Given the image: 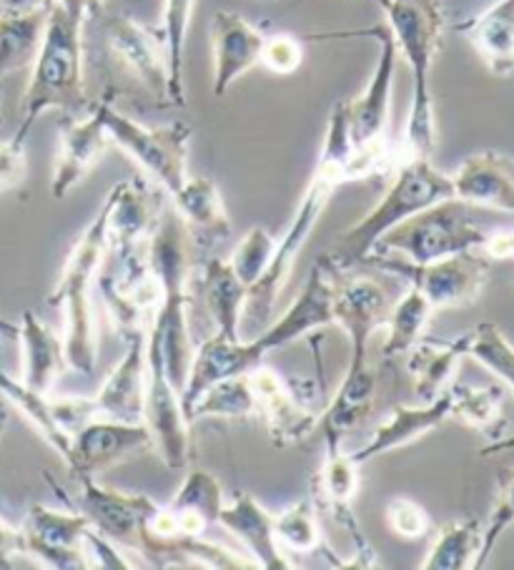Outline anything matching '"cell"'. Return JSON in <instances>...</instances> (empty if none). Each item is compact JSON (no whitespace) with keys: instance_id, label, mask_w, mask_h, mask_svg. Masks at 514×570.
<instances>
[{"instance_id":"obj_1","label":"cell","mask_w":514,"mask_h":570,"mask_svg":"<svg viewBox=\"0 0 514 570\" xmlns=\"http://www.w3.org/2000/svg\"><path fill=\"white\" fill-rule=\"evenodd\" d=\"M389 292L372 277H336L334 267V324L349 334V365L329 405L322 410L324 440H342L369 415L377 400L379 375L369 362L374 332L387 324Z\"/></svg>"},{"instance_id":"obj_2","label":"cell","mask_w":514,"mask_h":570,"mask_svg":"<svg viewBox=\"0 0 514 570\" xmlns=\"http://www.w3.org/2000/svg\"><path fill=\"white\" fill-rule=\"evenodd\" d=\"M352 151L354 149L349 139V101L344 98V101L334 104L332 108L319 161H316L312 181L306 186L289 229H286L284 237L276 242V252L269 269H266L264 277L251 284L249 292H246L244 312H249V317L266 324L271 322L276 302H279L286 282L291 277L294 264L312 237L314 226L319 224L324 209L329 206L332 194L339 189V186L352 181Z\"/></svg>"},{"instance_id":"obj_3","label":"cell","mask_w":514,"mask_h":570,"mask_svg":"<svg viewBox=\"0 0 514 570\" xmlns=\"http://www.w3.org/2000/svg\"><path fill=\"white\" fill-rule=\"evenodd\" d=\"M397 51L409 63L414 91L407 129L399 144V161L432 159L437 146V108L432 96V66L437 58L444 11L439 0H389L384 8Z\"/></svg>"},{"instance_id":"obj_4","label":"cell","mask_w":514,"mask_h":570,"mask_svg":"<svg viewBox=\"0 0 514 570\" xmlns=\"http://www.w3.org/2000/svg\"><path fill=\"white\" fill-rule=\"evenodd\" d=\"M88 11L78 6L53 3L46 18L41 48L21 104L18 134L28 136L46 111L58 108L76 114L88 106L83 81V26Z\"/></svg>"},{"instance_id":"obj_5","label":"cell","mask_w":514,"mask_h":570,"mask_svg":"<svg viewBox=\"0 0 514 570\" xmlns=\"http://www.w3.org/2000/svg\"><path fill=\"white\" fill-rule=\"evenodd\" d=\"M148 264L158 284V304L148 334H154L161 345L168 377L176 387H184L189 372L194 347L189 337V234L176 212H164L158 222L151 247H148Z\"/></svg>"},{"instance_id":"obj_6","label":"cell","mask_w":514,"mask_h":570,"mask_svg":"<svg viewBox=\"0 0 514 570\" xmlns=\"http://www.w3.org/2000/svg\"><path fill=\"white\" fill-rule=\"evenodd\" d=\"M452 176L442 174L432 159L399 161V171L389 184V189L384 191L379 204L364 214L357 224L344 229L326 257L336 269L364 264L389 229L432 204L452 199Z\"/></svg>"},{"instance_id":"obj_7","label":"cell","mask_w":514,"mask_h":570,"mask_svg":"<svg viewBox=\"0 0 514 570\" xmlns=\"http://www.w3.org/2000/svg\"><path fill=\"white\" fill-rule=\"evenodd\" d=\"M108 252V206L103 202L101 212L86 226L81 237L68 254L56 289L48 297L51 307L63 309V345L68 367L78 375L91 377L96 372L98 337H96V314L91 302V287L96 274L101 269Z\"/></svg>"},{"instance_id":"obj_8","label":"cell","mask_w":514,"mask_h":570,"mask_svg":"<svg viewBox=\"0 0 514 570\" xmlns=\"http://www.w3.org/2000/svg\"><path fill=\"white\" fill-rule=\"evenodd\" d=\"M379 38V58L374 66L369 83L357 98L349 101V139H352V181L369 179L389 161L387 129L392 119V91L397 76L399 51L389 28H372L364 31Z\"/></svg>"},{"instance_id":"obj_9","label":"cell","mask_w":514,"mask_h":570,"mask_svg":"<svg viewBox=\"0 0 514 570\" xmlns=\"http://www.w3.org/2000/svg\"><path fill=\"white\" fill-rule=\"evenodd\" d=\"M113 88H106L98 98L106 131L111 144L126 151L161 189L174 196L189 179V146H191V126L184 121H171L158 129H148L113 106Z\"/></svg>"},{"instance_id":"obj_10","label":"cell","mask_w":514,"mask_h":570,"mask_svg":"<svg viewBox=\"0 0 514 570\" xmlns=\"http://www.w3.org/2000/svg\"><path fill=\"white\" fill-rule=\"evenodd\" d=\"M484 239L487 234L474 222L472 206L452 196L394 226L377 242L372 254H394V257L424 264L457 252L480 249Z\"/></svg>"},{"instance_id":"obj_11","label":"cell","mask_w":514,"mask_h":570,"mask_svg":"<svg viewBox=\"0 0 514 570\" xmlns=\"http://www.w3.org/2000/svg\"><path fill=\"white\" fill-rule=\"evenodd\" d=\"M364 264L402 277L409 287L419 289L427 297L434 312L469 307L480 299V294L490 282V257L477 254V249L457 252L424 264H414L394 257V254H369V259Z\"/></svg>"},{"instance_id":"obj_12","label":"cell","mask_w":514,"mask_h":570,"mask_svg":"<svg viewBox=\"0 0 514 570\" xmlns=\"http://www.w3.org/2000/svg\"><path fill=\"white\" fill-rule=\"evenodd\" d=\"M144 425L151 432L154 450L161 455L166 468L184 470L191 465V422L181 405V390L168 377L164 352L154 334H146Z\"/></svg>"},{"instance_id":"obj_13","label":"cell","mask_w":514,"mask_h":570,"mask_svg":"<svg viewBox=\"0 0 514 570\" xmlns=\"http://www.w3.org/2000/svg\"><path fill=\"white\" fill-rule=\"evenodd\" d=\"M108 249L113 247L121 269H146L148 247L161 222V196L144 179H123L106 196Z\"/></svg>"},{"instance_id":"obj_14","label":"cell","mask_w":514,"mask_h":570,"mask_svg":"<svg viewBox=\"0 0 514 570\" xmlns=\"http://www.w3.org/2000/svg\"><path fill=\"white\" fill-rule=\"evenodd\" d=\"M249 380L256 395V417L264 422L274 448L302 445L319 432L322 412L309 407L306 382H291L264 362L249 372Z\"/></svg>"},{"instance_id":"obj_15","label":"cell","mask_w":514,"mask_h":570,"mask_svg":"<svg viewBox=\"0 0 514 570\" xmlns=\"http://www.w3.org/2000/svg\"><path fill=\"white\" fill-rule=\"evenodd\" d=\"M103 41L108 56L154 98L156 104H171V78H168V53L164 31L156 33L128 16L103 18Z\"/></svg>"},{"instance_id":"obj_16","label":"cell","mask_w":514,"mask_h":570,"mask_svg":"<svg viewBox=\"0 0 514 570\" xmlns=\"http://www.w3.org/2000/svg\"><path fill=\"white\" fill-rule=\"evenodd\" d=\"M91 528L86 515L66 513L36 503L23 518L21 540L23 558H31L36 566L51 570H83L91 568L86 556V530Z\"/></svg>"},{"instance_id":"obj_17","label":"cell","mask_w":514,"mask_h":570,"mask_svg":"<svg viewBox=\"0 0 514 570\" xmlns=\"http://www.w3.org/2000/svg\"><path fill=\"white\" fill-rule=\"evenodd\" d=\"M148 450H154V438L144 422L96 417L73 435L66 465L73 478H98Z\"/></svg>"},{"instance_id":"obj_18","label":"cell","mask_w":514,"mask_h":570,"mask_svg":"<svg viewBox=\"0 0 514 570\" xmlns=\"http://www.w3.org/2000/svg\"><path fill=\"white\" fill-rule=\"evenodd\" d=\"M326 455L319 470V483H316V493H319L322 505L329 510L334 523L344 528L354 540L357 556L349 568H379V553L372 548V543L364 538L359 520L354 515V498L359 493V463L352 455L342 450V440H324Z\"/></svg>"},{"instance_id":"obj_19","label":"cell","mask_w":514,"mask_h":570,"mask_svg":"<svg viewBox=\"0 0 514 570\" xmlns=\"http://www.w3.org/2000/svg\"><path fill=\"white\" fill-rule=\"evenodd\" d=\"M78 480H81V493L73 500L78 513L86 515L91 528L108 540H113L118 548L138 553L141 530L158 508L154 500L144 493H123V490L103 488L96 483V478Z\"/></svg>"},{"instance_id":"obj_20","label":"cell","mask_w":514,"mask_h":570,"mask_svg":"<svg viewBox=\"0 0 514 570\" xmlns=\"http://www.w3.org/2000/svg\"><path fill=\"white\" fill-rule=\"evenodd\" d=\"M329 324H334V264L324 254L312 267L299 297L289 304V309L279 320L269 322V327L256 340L266 352H271L291 345L306 334L329 327Z\"/></svg>"},{"instance_id":"obj_21","label":"cell","mask_w":514,"mask_h":570,"mask_svg":"<svg viewBox=\"0 0 514 570\" xmlns=\"http://www.w3.org/2000/svg\"><path fill=\"white\" fill-rule=\"evenodd\" d=\"M269 355L261 347L259 340H241L229 337V334L216 332L214 337L201 342L199 350L194 352L189 372H186V382L181 387V405L184 412H189L196 400H199L206 390L214 387L216 382L249 375Z\"/></svg>"},{"instance_id":"obj_22","label":"cell","mask_w":514,"mask_h":570,"mask_svg":"<svg viewBox=\"0 0 514 570\" xmlns=\"http://www.w3.org/2000/svg\"><path fill=\"white\" fill-rule=\"evenodd\" d=\"M58 139H61V146H58L51 196L66 199L93 171V166L103 159L108 146H111V136L106 131L98 104H93L91 114L81 121L73 119L71 114H63L61 124H58Z\"/></svg>"},{"instance_id":"obj_23","label":"cell","mask_w":514,"mask_h":570,"mask_svg":"<svg viewBox=\"0 0 514 570\" xmlns=\"http://www.w3.org/2000/svg\"><path fill=\"white\" fill-rule=\"evenodd\" d=\"M266 36L246 18L231 11H219L211 18L214 46V96H226L244 73L261 63Z\"/></svg>"},{"instance_id":"obj_24","label":"cell","mask_w":514,"mask_h":570,"mask_svg":"<svg viewBox=\"0 0 514 570\" xmlns=\"http://www.w3.org/2000/svg\"><path fill=\"white\" fill-rule=\"evenodd\" d=\"M171 199L186 234L201 249L219 247L231 239L229 212H226L219 186L209 176H189Z\"/></svg>"},{"instance_id":"obj_25","label":"cell","mask_w":514,"mask_h":570,"mask_svg":"<svg viewBox=\"0 0 514 570\" xmlns=\"http://www.w3.org/2000/svg\"><path fill=\"white\" fill-rule=\"evenodd\" d=\"M454 196L469 206L514 214V159L500 151H480L452 174Z\"/></svg>"},{"instance_id":"obj_26","label":"cell","mask_w":514,"mask_h":570,"mask_svg":"<svg viewBox=\"0 0 514 570\" xmlns=\"http://www.w3.org/2000/svg\"><path fill=\"white\" fill-rule=\"evenodd\" d=\"M219 525L229 530L249 550V558L256 568L264 570H286L294 563L284 558L279 540H276L274 515L266 510L254 495L239 490L231 498V503H224Z\"/></svg>"},{"instance_id":"obj_27","label":"cell","mask_w":514,"mask_h":570,"mask_svg":"<svg viewBox=\"0 0 514 570\" xmlns=\"http://www.w3.org/2000/svg\"><path fill=\"white\" fill-rule=\"evenodd\" d=\"M126 357L118 362L101 390L96 392L93 405L98 417L144 422L146 407V337L126 342Z\"/></svg>"},{"instance_id":"obj_28","label":"cell","mask_w":514,"mask_h":570,"mask_svg":"<svg viewBox=\"0 0 514 570\" xmlns=\"http://www.w3.org/2000/svg\"><path fill=\"white\" fill-rule=\"evenodd\" d=\"M449 420V390H444L439 397L432 402H422L419 407H407L399 405L392 410V415L382 422V425L374 430V435L364 448L352 452V458L357 460L359 465L367 463L372 458H379L384 452H392L397 448L409 445V442L429 435L432 430Z\"/></svg>"},{"instance_id":"obj_29","label":"cell","mask_w":514,"mask_h":570,"mask_svg":"<svg viewBox=\"0 0 514 570\" xmlns=\"http://www.w3.org/2000/svg\"><path fill=\"white\" fill-rule=\"evenodd\" d=\"M18 342H21V380L26 387L36 392H53L56 382L68 367L63 334H56L33 312H23L18 324Z\"/></svg>"},{"instance_id":"obj_30","label":"cell","mask_w":514,"mask_h":570,"mask_svg":"<svg viewBox=\"0 0 514 570\" xmlns=\"http://www.w3.org/2000/svg\"><path fill=\"white\" fill-rule=\"evenodd\" d=\"M469 332L452 340L424 337L407 352V370L414 377V392L422 402H432L449 387L459 360L467 357Z\"/></svg>"},{"instance_id":"obj_31","label":"cell","mask_w":514,"mask_h":570,"mask_svg":"<svg viewBox=\"0 0 514 570\" xmlns=\"http://www.w3.org/2000/svg\"><path fill=\"white\" fill-rule=\"evenodd\" d=\"M459 31L494 76L514 73V0H497L477 18L462 23Z\"/></svg>"},{"instance_id":"obj_32","label":"cell","mask_w":514,"mask_h":570,"mask_svg":"<svg viewBox=\"0 0 514 570\" xmlns=\"http://www.w3.org/2000/svg\"><path fill=\"white\" fill-rule=\"evenodd\" d=\"M246 292L249 287L236 277L229 259L211 257L204 264L201 274V294L216 324V332L229 334V337H241V314L246 307Z\"/></svg>"},{"instance_id":"obj_33","label":"cell","mask_w":514,"mask_h":570,"mask_svg":"<svg viewBox=\"0 0 514 570\" xmlns=\"http://www.w3.org/2000/svg\"><path fill=\"white\" fill-rule=\"evenodd\" d=\"M449 420L480 430L492 440L504 435V392L497 385L474 387L462 382H449Z\"/></svg>"},{"instance_id":"obj_34","label":"cell","mask_w":514,"mask_h":570,"mask_svg":"<svg viewBox=\"0 0 514 570\" xmlns=\"http://www.w3.org/2000/svg\"><path fill=\"white\" fill-rule=\"evenodd\" d=\"M0 395L11 402V405H16V410L31 422V425L38 430V435H41L48 445L58 452V458L66 463L73 438L58 428L56 415H53L51 392H36L31 387H26L21 380L6 375V372L0 370Z\"/></svg>"},{"instance_id":"obj_35","label":"cell","mask_w":514,"mask_h":570,"mask_svg":"<svg viewBox=\"0 0 514 570\" xmlns=\"http://www.w3.org/2000/svg\"><path fill=\"white\" fill-rule=\"evenodd\" d=\"M484 525L480 520H452L442 525L427 558L422 560V570H467L477 568L482 553Z\"/></svg>"},{"instance_id":"obj_36","label":"cell","mask_w":514,"mask_h":570,"mask_svg":"<svg viewBox=\"0 0 514 570\" xmlns=\"http://www.w3.org/2000/svg\"><path fill=\"white\" fill-rule=\"evenodd\" d=\"M48 11L0 18V81L8 73L21 71L36 61L43 41Z\"/></svg>"},{"instance_id":"obj_37","label":"cell","mask_w":514,"mask_h":570,"mask_svg":"<svg viewBox=\"0 0 514 570\" xmlns=\"http://www.w3.org/2000/svg\"><path fill=\"white\" fill-rule=\"evenodd\" d=\"M434 307L419 289L409 287L404 292L399 302H392L389 317H387V342H384V357H399L417 345L424 337L429 322H432Z\"/></svg>"},{"instance_id":"obj_38","label":"cell","mask_w":514,"mask_h":570,"mask_svg":"<svg viewBox=\"0 0 514 570\" xmlns=\"http://www.w3.org/2000/svg\"><path fill=\"white\" fill-rule=\"evenodd\" d=\"M189 422L204 417H221V420H254L256 417V395L249 375L229 377L216 382L204 395L194 402L191 410L186 412Z\"/></svg>"},{"instance_id":"obj_39","label":"cell","mask_w":514,"mask_h":570,"mask_svg":"<svg viewBox=\"0 0 514 570\" xmlns=\"http://www.w3.org/2000/svg\"><path fill=\"white\" fill-rule=\"evenodd\" d=\"M274 530H276V540H279V546L289 548L291 553H299V556L326 553L329 558H334L322 538L319 518H316V503L312 495L302 498L299 503H294L286 510H281L279 515H274Z\"/></svg>"},{"instance_id":"obj_40","label":"cell","mask_w":514,"mask_h":570,"mask_svg":"<svg viewBox=\"0 0 514 570\" xmlns=\"http://www.w3.org/2000/svg\"><path fill=\"white\" fill-rule=\"evenodd\" d=\"M194 0H164V38L168 53V78H171V104L186 106L184 56L186 36H189Z\"/></svg>"},{"instance_id":"obj_41","label":"cell","mask_w":514,"mask_h":570,"mask_svg":"<svg viewBox=\"0 0 514 570\" xmlns=\"http://www.w3.org/2000/svg\"><path fill=\"white\" fill-rule=\"evenodd\" d=\"M467 355L487 367L494 377L502 380L514 392V345L504 332L492 322H482L469 330Z\"/></svg>"},{"instance_id":"obj_42","label":"cell","mask_w":514,"mask_h":570,"mask_svg":"<svg viewBox=\"0 0 514 570\" xmlns=\"http://www.w3.org/2000/svg\"><path fill=\"white\" fill-rule=\"evenodd\" d=\"M274 252L276 239L271 237V232L264 229V226H254V229L244 234V239L239 242V247H236L229 264L234 267L236 277H239L246 287H251V284L259 282L264 277V272L269 269Z\"/></svg>"},{"instance_id":"obj_43","label":"cell","mask_w":514,"mask_h":570,"mask_svg":"<svg viewBox=\"0 0 514 570\" xmlns=\"http://www.w3.org/2000/svg\"><path fill=\"white\" fill-rule=\"evenodd\" d=\"M514 525V465L502 470L497 478V495H494V505L484 523V540H482V553L477 560V568L487 566L494 548L502 540V535Z\"/></svg>"},{"instance_id":"obj_44","label":"cell","mask_w":514,"mask_h":570,"mask_svg":"<svg viewBox=\"0 0 514 570\" xmlns=\"http://www.w3.org/2000/svg\"><path fill=\"white\" fill-rule=\"evenodd\" d=\"M387 523L392 528V533L399 535L402 540H417L432 530L429 513L412 498L392 500L387 505Z\"/></svg>"},{"instance_id":"obj_45","label":"cell","mask_w":514,"mask_h":570,"mask_svg":"<svg viewBox=\"0 0 514 570\" xmlns=\"http://www.w3.org/2000/svg\"><path fill=\"white\" fill-rule=\"evenodd\" d=\"M304 61V48L296 36L289 33H276L266 38L261 48V63L266 71L276 76H291L302 68Z\"/></svg>"},{"instance_id":"obj_46","label":"cell","mask_w":514,"mask_h":570,"mask_svg":"<svg viewBox=\"0 0 514 570\" xmlns=\"http://www.w3.org/2000/svg\"><path fill=\"white\" fill-rule=\"evenodd\" d=\"M28 136L18 134L13 139L0 144V194L21 186L28 174V154H26Z\"/></svg>"},{"instance_id":"obj_47","label":"cell","mask_w":514,"mask_h":570,"mask_svg":"<svg viewBox=\"0 0 514 570\" xmlns=\"http://www.w3.org/2000/svg\"><path fill=\"white\" fill-rule=\"evenodd\" d=\"M86 556H88V563H91V568H111V570L136 568L134 563H128L126 556L118 550L113 540H108L106 535H101L93 528L86 530Z\"/></svg>"},{"instance_id":"obj_48","label":"cell","mask_w":514,"mask_h":570,"mask_svg":"<svg viewBox=\"0 0 514 570\" xmlns=\"http://www.w3.org/2000/svg\"><path fill=\"white\" fill-rule=\"evenodd\" d=\"M18 558H23L21 530L0 520V570L13 568Z\"/></svg>"},{"instance_id":"obj_49","label":"cell","mask_w":514,"mask_h":570,"mask_svg":"<svg viewBox=\"0 0 514 570\" xmlns=\"http://www.w3.org/2000/svg\"><path fill=\"white\" fill-rule=\"evenodd\" d=\"M480 249H484L490 259H514V229L492 234Z\"/></svg>"},{"instance_id":"obj_50","label":"cell","mask_w":514,"mask_h":570,"mask_svg":"<svg viewBox=\"0 0 514 570\" xmlns=\"http://www.w3.org/2000/svg\"><path fill=\"white\" fill-rule=\"evenodd\" d=\"M56 0H0V18L3 16H28L48 11Z\"/></svg>"},{"instance_id":"obj_51","label":"cell","mask_w":514,"mask_h":570,"mask_svg":"<svg viewBox=\"0 0 514 570\" xmlns=\"http://www.w3.org/2000/svg\"><path fill=\"white\" fill-rule=\"evenodd\" d=\"M514 450V435H502L497 440H492L490 445H484L480 452L482 455H500V452H510Z\"/></svg>"},{"instance_id":"obj_52","label":"cell","mask_w":514,"mask_h":570,"mask_svg":"<svg viewBox=\"0 0 514 570\" xmlns=\"http://www.w3.org/2000/svg\"><path fill=\"white\" fill-rule=\"evenodd\" d=\"M56 3H66V6H78L88 11V16H98L103 8V0H56Z\"/></svg>"},{"instance_id":"obj_53","label":"cell","mask_w":514,"mask_h":570,"mask_svg":"<svg viewBox=\"0 0 514 570\" xmlns=\"http://www.w3.org/2000/svg\"><path fill=\"white\" fill-rule=\"evenodd\" d=\"M0 334H3V337H18V324L0 317Z\"/></svg>"},{"instance_id":"obj_54","label":"cell","mask_w":514,"mask_h":570,"mask_svg":"<svg viewBox=\"0 0 514 570\" xmlns=\"http://www.w3.org/2000/svg\"><path fill=\"white\" fill-rule=\"evenodd\" d=\"M8 428V410L0 405V438H3V432Z\"/></svg>"},{"instance_id":"obj_55","label":"cell","mask_w":514,"mask_h":570,"mask_svg":"<svg viewBox=\"0 0 514 570\" xmlns=\"http://www.w3.org/2000/svg\"><path fill=\"white\" fill-rule=\"evenodd\" d=\"M369 3H377V6L382 8V11H384V8H387V6H389V0H369Z\"/></svg>"},{"instance_id":"obj_56","label":"cell","mask_w":514,"mask_h":570,"mask_svg":"<svg viewBox=\"0 0 514 570\" xmlns=\"http://www.w3.org/2000/svg\"><path fill=\"white\" fill-rule=\"evenodd\" d=\"M0 106H3V81H0ZM0 124H3V116H0Z\"/></svg>"},{"instance_id":"obj_57","label":"cell","mask_w":514,"mask_h":570,"mask_svg":"<svg viewBox=\"0 0 514 570\" xmlns=\"http://www.w3.org/2000/svg\"><path fill=\"white\" fill-rule=\"evenodd\" d=\"M259 3H266V0H259Z\"/></svg>"},{"instance_id":"obj_58","label":"cell","mask_w":514,"mask_h":570,"mask_svg":"<svg viewBox=\"0 0 514 570\" xmlns=\"http://www.w3.org/2000/svg\"><path fill=\"white\" fill-rule=\"evenodd\" d=\"M0 337H3V334H0Z\"/></svg>"}]
</instances>
